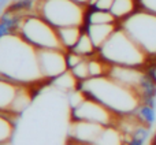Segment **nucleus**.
I'll return each mask as SVG.
<instances>
[{"mask_svg":"<svg viewBox=\"0 0 156 145\" xmlns=\"http://www.w3.org/2000/svg\"><path fill=\"white\" fill-rule=\"evenodd\" d=\"M112 4H114V0H90V3L88 5H90L92 8H97V10L110 11Z\"/></svg>","mask_w":156,"mask_h":145,"instance_id":"6ab92c4d","label":"nucleus"},{"mask_svg":"<svg viewBox=\"0 0 156 145\" xmlns=\"http://www.w3.org/2000/svg\"><path fill=\"white\" fill-rule=\"evenodd\" d=\"M77 89L122 116L137 112L143 105L141 93L118 82L110 75L92 77L80 81Z\"/></svg>","mask_w":156,"mask_h":145,"instance_id":"f03ea898","label":"nucleus"},{"mask_svg":"<svg viewBox=\"0 0 156 145\" xmlns=\"http://www.w3.org/2000/svg\"><path fill=\"white\" fill-rule=\"evenodd\" d=\"M136 10V0H114L111 12L116 19H125Z\"/></svg>","mask_w":156,"mask_h":145,"instance_id":"f8f14e48","label":"nucleus"},{"mask_svg":"<svg viewBox=\"0 0 156 145\" xmlns=\"http://www.w3.org/2000/svg\"><path fill=\"white\" fill-rule=\"evenodd\" d=\"M14 125L11 123L8 114L0 112V145L10 141L11 136H12Z\"/></svg>","mask_w":156,"mask_h":145,"instance_id":"f3484780","label":"nucleus"},{"mask_svg":"<svg viewBox=\"0 0 156 145\" xmlns=\"http://www.w3.org/2000/svg\"><path fill=\"white\" fill-rule=\"evenodd\" d=\"M138 2L144 10L156 14V0H138Z\"/></svg>","mask_w":156,"mask_h":145,"instance_id":"412c9836","label":"nucleus"},{"mask_svg":"<svg viewBox=\"0 0 156 145\" xmlns=\"http://www.w3.org/2000/svg\"><path fill=\"white\" fill-rule=\"evenodd\" d=\"M82 33L83 32L80 26H65V27H59L58 29L60 43L65 47V49H69V51L78 43Z\"/></svg>","mask_w":156,"mask_h":145,"instance_id":"9b49d317","label":"nucleus"},{"mask_svg":"<svg viewBox=\"0 0 156 145\" xmlns=\"http://www.w3.org/2000/svg\"><path fill=\"white\" fill-rule=\"evenodd\" d=\"M15 32L37 49H65L59 40L58 29L40 15L19 18Z\"/></svg>","mask_w":156,"mask_h":145,"instance_id":"39448f33","label":"nucleus"},{"mask_svg":"<svg viewBox=\"0 0 156 145\" xmlns=\"http://www.w3.org/2000/svg\"><path fill=\"white\" fill-rule=\"evenodd\" d=\"M76 2L81 3V4H89V3H90V0H76Z\"/></svg>","mask_w":156,"mask_h":145,"instance_id":"5701e85b","label":"nucleus"},{"mask_svg":"<svg viewBox=\"0 0 156 145\" xmlns=\"http://www.w3.org/2000/svg\"><path fill=\"white\" fill-rule=\"evenodd\" d=\"M30 86L0 77V112L19 114L30 103Z\"/></svg>","mask_w":156,"mask_h":145,"instance_id":"0eeeda50","label":"nucleus"},{"mask_svg":"<svg viewBox=\"0 0 156 145\" xmlns=\"http://www.w3.org/2000/svg\"><path fill=\"white\" fill-rule=\"evenodd\" d=\"M108 75L112 77L114 80H116L118 82L123 83V85L129 86V88L137 90L138 93H141V96L144 97V94H147L149 92V80L145 74L141 70H138V67H127V66H112L111 65Z\"/></svg>","mask_w":156,"mask_h":145,"instance_id":"1a4fd4ad","label":"nucleus"},{"mask_svg":"<svg viewBox=\"0 0 156 145\" xmlns=\"http://www.w3.org/2000/svg\"><path fill=\"white\" fill-rule=\"evenodd\" d=\"M37 15L44 18L54 27L80 26L86 23L85 4L76 0H37L36 3Z\"/></svg>","mask_w":156,"mask_h":145,"instance_id":"20e7f679","label":"nucleus"},{"mask_svg":"<svg viewBox=\"0 0 156 145\" xmlns=\"http://www.w3.org/2000/svg\"><path fill=\"white\" fill-rule=\"evenodd\" d=\"M38 65L45 80H54L69 70L65 49H38Z\"/></svg>","mask_w":156,"mask_h":145,"instance_id":"6e6552de","label":"nucleus"},{"mask_svg":"<svg viewBox=\"0 0 156 145\" xmlns=\"http://www.w3.org/2000/svg\"><path fill=\"white\" fill-rule=\"evenodd\" d=\"M66 59H67V66H69V70H70L74 66H77L80 62H82L85 58L76 54L74 51H70V52H66Z\"/></svg>","mask_w":156,"mask_h":145,"instance_id":"aec40b11","label":"nucleus"},{"mask_svg":"<svg viewBox=\"0 0 156 145\" xmlns=\"http://www.w3.org/2000/svg\"><path fill=\"white\" fill-rule=\"evenodd\" d=\"M121 27L148 55H156V14L134 11L122 21Z\"/></svg>","mask_w":156,"mask_h":145,"instance_id":"423d86ee","label":"nucleus"},{"mask_svg":"<svg viewBox=\"0 0 156 145\" xmlns=\"http://www.w3.org/2000/svg\"><path fill=\"white\" fill-rule=\"evenodd\" d=\"M70 70L78 81H85V80H88V78H90L89 66H88V58H85L82 62H80L77 66H74V67L70 69Z\"/></svg>","mask_w":156,"mask_h":145,"instance_id":"a211bd4d","label":"nucleus"},{"mask_svg":"<svg viewBox=\"0 0 156 145\" xmlns=\"http://www.w3.org/2000/svg\"><path fill=\"white\" fill-rule=\"evenodd\" d=\"M67 145H89V144H83V143H80V141H76V140H70Z\"/></svg>","mask_w":156,"mask_h":145,"instance_id":"4be33fe9","label":"nucleus"},{"mask_svg":"<svg viewBox=\"0 0 156 145\" xmlns=\"http://www.w3.org/2000/svg\"><path fill=\"white\" fill-rule=\"evenodd\" d=\"M0 77L29 86L45 80L38 65V49L16 32L0 37Z\"/></svg>","mask_w":156,"mask_h":145,"instance_id":"f257e3e1","label":"nucleus"},{"mask_svg":"<svg viewBox=\"0 0 156 145\" xmlns=\"http://www.w3.org/2000/svg\"><path fill=\"white\" fill-rule=\"evenodd\" d=\"M99 52L100 56L112 66L141 67L148 59V54L122 27L111 34Z\"/></svg>","mask_w":156,"mask_h":145,"instance_id":"7ed1b4c3","label":"nucleus"},{"mask_svg":"<svg viewBox=\"0 0 156 145\" xmlns=\"http://www.w3.org/2000/svg\"><path fill=\"white\" fill-rule=\"evenodd\" d=\"M70 51H74L76 54L81 55V56H83V58H90L94 55V52L97 51V48L94 47L93 41L90 40L88 33L83 32L82 34H81L80 40H78V43L70 49Z\"/></svg>","mask_w":156,"mask_h":145,"instance_id":"ddd939ff","label":"nucleus"},{"mask_svg":"<svg viewBox=\"0 0 156 145\" xmlns=\"http://www.w3.org/2000/svg\"><path fill=\"white\" fill-rule=\"evenodd\" d=\"M116 18L112 15L111 11L105 10H97V8H92L86 14V25H96V23H115Z\"/></svg>","mask_w":156,"mask_h":145,"instance_id":"2eb2a0df","label":"nucleus"},{"mask_svg":"<svg viewBox=\"0 0 156 145\" xmlns=\"http://www.w3.org/2000/svg\"><path fill=\"white\" fill-rule=\"evenodd\" d=\"M88 66H89V74L92 77H101V75H108L111 65L105 62L101 56L100 58H88Z\"/></svg>","mask_w":156,"mask_h":145,"instance_id":"dca6fc26","label":"nucleus"},{"mask_svg":"<svg viewBox=\"0 0 156 145\" xmlns=\"http://www.w3.org/2000/svg\"><path fill=\"white\" fill-rule=\"evenodd\" d=\"M51 82L54 83L56 88L62 89V90H65V92H73L78 88L80 81L74 77V74L71 72V70H67V71L63 72V74L58 75L56 78L51 80Z\"/></svg>","mask_w":156,"mask_h":145,"instance_id":"4468645a","label":"nucleus"},{"mask_svg":"<svg viewBox=\"0 0 156 145\" xmlns=\"http://www.w3.org/2000/svg\"><path fill=\"white\" fill-rule=\"evenodd\" d=\"M116 29H118L116 23H96V25H86L85 32L89 34L94 47L99 51Z\"/></svg>","mask_w":156,"mask_h":145,"instance_id":"9d476101","label":"nucleus"}]
</instances>
